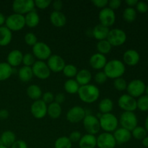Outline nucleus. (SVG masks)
<instances>
[{"mask_svg": "<svg viewBox=\"0 0 148 148\" xmlns=\"http://www.w3.org/2000/svg\"><path fill=\"white\" fill-rule=\"evenodd\" d=\"M62 72L65 77L69 78V79H72L73 77H76L78 70L77 68L75 65L72 64H68L65 65Z\"/></svg>", "mask_w": 148, "mask_h": 148, "instance_id": "38", "label": "nucleus"}, {"mask_svg": "<svg viewBox=\"0 0 148 148\" xmlns=\"http://www.w3.org/2000/svg\"><path fill=\"white\" fill-rule=\"evenodd\" d=\"M24 40L27 45L30 46H33L38 43V38L36 34L33 33H26L24 37Z\"/></svg>", "mask_w": 148, "mask_h": 148, "instance_id": "42", "label": "nucleus"}, {"mask_svg": "<svg viewBox=\"0 0 148 148\" xmlns=\"http://www.w3.org/2000/svg\"><path fill=\"white\" fill-rule=\"evenodd\" d=\"M33 55L35 58L38 59V61L48 60L49 57L51 56V49L49 45L43 42H38L35 46H33Z\"/></svg>", "mask_w": 148, "mask_h": 148, "instance_id": "10", "label": "nucleus"}, {"mask_svg": "<svg viewBox=\"0 0 148 148\" xmlns=\"http://www.w3.org/2000/svg\"><path fill=\"white\" fill-rule=\"evenodd\" d=\"M98 17H99L100 24L106 26L108 28H109V27L114 25L116 22L115 12H114V10H111L108 7L102 9L100 11Z\"/></svg>", "mask_w": 148, "mask_h": 148, "instance_id": "14", "label": "nucleus"}, {"mask_svg": "<svg viewBox=\"0 0 148 148\" xmlns=\"http://www.w3.org/2000/svg\"><path fill=\"white\" fill-rule=\"evenodd\" d=\"M25 25L30 28L36 27L40 23V17L38 14L37 12L35 10L27 13L25 16Z\"/></svg>", "mask_w": 148, "mask_h": 148, "instance_id": "27", "label": "nucleus"}, {"mask_svg": "<svg viewBox=\"0 0 148 148\" xmlns=\"http://www.w3.org/2000/svg\"><path fill=\"white\" fill-rule=\"evenodd\" d=\"M82 124L88 134L95 135L101 130L99 119L92 114H87L82 120Z\"/></svg>", "mask_w": 148, "mask_h": 148, "instance_id": "6", "label": "nucleus"}, {"mask_svg": "<svg viewBox=\"0 0 148 148\" xmlns=\"http://www.w3.org/2000/svg\"><path fill=\"white\" fill-rule=\"evenodd\" d=\"M33 76L40 79H46L50 77L51 70L47 64L43 61H36L32 66Z\"/></svg>", "mask_w": 148, "mask_h": 148, "instance_id": "12", "label": "nucleus"}, {"mask_svg": "<svg viewBox=\"0 0 148 148\" xmlns=\"http://www.w3.org/2000/svg\"><path fill=\"white\" fill-rule=\"evenodd\" d=\"M62 108L60 104L54 102L49 104L47 108V114L49 116V117L53 119H56L59 118L60 116L62 115Z\"/></svg>", "mask_w": 148, "mask_h": 148, "instance_id": "30", "label": "nucleus"}, {"mask_svg": "<svg viewBox=\"0 0 148 148\" xmlns=\"http://www.w3.org/2000/svg\"><path fill=\"white\" fill-rule=\"evenodd\" d=\"M132 137H134L137 140H143L146 137L147 134V131L143 127L137 126L131 132Z\"/></svg>", "mask_w": 148, "mask_h": 148, "instance_id": "39", "label": "nucleus"}, {"mask_svg": "<svg viewBox=\"0 0 148 148\" xmlns=\"http://www.w3.org/2000/svg\"><path fill=\"white\" fill-rule=\"evenodd\" d=\"M104 73L110 79H117L122 77L126 72V66L124 62L119 59H112L107 62L103 69Z\"/></svg>", "mask_w": 148, "mask_h": 148, "instance_id": "1", "label": "nucleus"}, {"mask_svg": "<svg viewBox=\"0 0 148 148\" xmlns=\"http://www.w3.org/2000/svg\"><path fill=\"white\" fill-rule=\"evenodd\" d=\"M47 65L51 72L58 73L63 71L66 63L63 58L59 55H51L47 60Z\"/></svg>", "mask_w": 148, "mask_h": 148, "instance_id": "17", "label": "nucleus"}, {"mask_svg": "<svg viewBox=\"0 0 148 148\" xmlns=\"http://www.w3.org/2000/svg\"><path fill=\"white\" fill-rule=\"evenodd\" d=\"M47 104L41 99L35 101L30 106V113L34 118L37 119H43L47 115Z\"/></svg>", "mask_w": 148, "mask_h": 148, "instance_id": "15", "label": "nucleus"}, {"mask_svg": "<svg viewBox=\"0 0 148 148\" xmlns=\"http://www.w3.org/2000/svg\"><path fill=\"white\" fill-rule=\"evenodd\" d=\"M119 123L121 125V127L132 132L136 127H137L138 119L134 112L124 111L120 116Z\"/></svg>", "mask_w": 148, "mask_h": 148, "instance_id": "5", "label": "nucleus"}, {"mask_svg": "<svg viewBox=\"0 0 148 148\" xmlns=\"http://www.w3.org/2000/svg\"><path fill=\"white\" fill-rule=\"evenodd\" d=\"M0 140H1L2 145L10 148L17 140H16L15 134L13 132L10 131V130H7L1 134Z\"/></svg>", "mask_w": 148, "mask_h": 148, "instance_id": "26", "label": "nucleus"}, {"mask_svg": "<svg viewBox=\"0 0 148 148\" xmlns=\"http://www.w3.org/2000/svg\"><path fill=\"white\" fill-rule=\"evenodd\" d=\"M41 98L42 101L46 104H50L54 101V95L51 92H49V91L43 93Z\"/></svg>", "mask_w": 148, "mask_h": 148, "instance_id": "47", "label": "nucleus"}, {"mask_svg": "<svg viewBox=\"0 0 148 148\" xmlns=\"http://www.w3.org/2000/svg\"><path fill=\"white\" fill-rule=\"evenodd\" d=\"M13 73V69L7 62H0V82L8 79Z\"/></svg>", "mask_w": 148, "mask_h": 148, "instance_id": "31", "label": "nucleus"}, {"mask_svg": "<svg viewBox=\"0 0 148 148\" xmlns=\"http://www.w3.org/2000/svg\"><path fill=\"white\" fill-rule=\"evenodd\" d=\"M35 6L40 10H45L48 8L51 4V0H36L34 1Z\"/></svg>", "mask_w": 148, "mask_h": 148, "instance_id": "45", "label": "nucleus"}, {"mask_svg": "<svg viewBox=\"0 0 148 148\" xmlns=\"http://www.w3.org/2000/svg\"><path fill=\"white\" fill-rule=\"evenodd\" d=\"M6 27L9 30L12 31H20L23 30L25 26V16L19 14H12L6 17L5 21Z\"/></svg>", "mask_w": 148, "mask_h": 148, "instance_id": "4", "label": "nucleus"}, {"mask_svg": "<svg viewBox=\"0 0 148 148\" xmlns=\"http://www.w3.org/2000/svg\"><path fill=\"white\" fill-rule=\"evenodd\" d=\"M147 63H148V59H147Z\"/></svg>", "mask_w": 148, "mask_h": 148, "instance_id": "62", "label": "nucleus"}, {"mask_svg": "<svg viewBox=\"0 0 148 148\" xmlns=\"http://www.w3.org/2000/svg\"><path fill=\"white\" fill-rule=\"evenodd\" d=\"M121 4V1L120 0H111V1H108V8H110L112 10H117L120 7Z\"/></svg>", "mask_w": 148, "mask_h": 148, "instance_id": "50", "label": "nucleus"}, {"mask_svg": "<svg viewBox=\"0 0 148 148\" xmlns=\"http://www.w3.org/2000/svg\"><path fill=\"white\" fill-rule=\"evenodd\" d=\"M118 106L124 111L134 112L137 109V100L128 94H124L119 98Z\"/></svg>", "mask_w": 148, "mask_h": 148, "instance_id": "13", "label": "nucleus"}, {"mask_svg": "<svg viewBox=\"0 0 148 148\" xmlns=\"http://www.w3.org/2000/svg\"><path fill=\"white\" fill-rule=\"evenodd\" d=\"M36 7L32 0H15L12 3V10L15 14H24L33 11Z\"/></svg>", "mask_w": 148, "mask_h": 148, "instance_id": "7", "label": "nucleus"}, {"mask_svg": "<svg viewBox=\"0 0 148 148\" xmlns=\"http://www.w3.org/2000/svg\"><path fill=\"white\" fill-rule=\"evenodd\" d=\"M10 148H28L27 147V145L24 140H16L15 143L11 146Z\"/></svg>", "mask_w": 148, "mask_h": 148, "instance_id": "51", "label": "nucleus"}, {"mask_svg": "<svg viewBox=\"0 0 148 148\" xmlns=\"http://www.w3.org/2000/svg\"><path fill=\"white\" fill-rule=\"evenodd\" d=\"M107 79V76L106 75V74L104 73L103 71H100V72H97L96 74L95 75V77H94V79H95V82H97L98 84H103L106 82Z\"/></svg>", "mask_w": 148, "mask_h": 148, "instance_id": "44", "label": "nucleus"}, {"mask_svg": "<svg viewBox=\"0 0 148 148\" xmlns=\"http://www.w3.org/2000/svg\"><path fill=\"white\" fill-rule=\"evenodd\" d=\"M89 63L92 69L100 70L104 69L107 63V59L105 55L96 53L91 56V57L90 58Z\"/></svg>", "mask_w": 148, "mask_h": 148, "instance_id": "20", "label": "nucleus"}, {"mask_svg": "<svg viewBox=\"0 0 148 148\" xmlns=\"http://www.w3.org/2000/svg\"><path fill=\"white\" fill-rule=\"evenodd\" d=\"M79 85L77 83L75 79H69L64 82V90L66 91L67 93L73 95V94H77L79 91Z\"/></svg>", "mask_w": 148, "mask_h": 148, "instance_id": "34", "label": "nucleus"}, {"mask_svg": "<svg viewBox=\"0 0 148 148\" xmlns=\"http://www.w3.org/2000/svg\"><path fill=\"white\" fill-rule=\"evenodd\" d=\"M100 127L104 132L112 133L118 128L119 119L112 113L102 114L99 118Z\"/></svg>", "mask_w": 148, "mask_h": 148, "instance_id": "3", "label": "nucleus"}, {"mask_svg": "<svg viewBox=\"0 0 148 148\" xmlns=\"http://www.w3.org/2000/svg\"><path fill=\"white\" fill-rule=\"evenodd\" d=\"M116 145H123L128 143L132 139V133L126 129L117 128L113 133Z\"/></svg>", "mask_w": 148, "mask_h": 148, "instance_id": "19", "label": "nucleus"}, {"mask_svg": "<svg viewBox=\"0 0 148 148\" xmlns=\"http://www.w3.org/2000/svg\"><path fill=\"white\" fill-rule=\"evenodd\" d=\"M87 115L86 110L82 106H75L72 107L66 113V119L72 124H77L82 121L85 116Z\"/></svg>", "mask_w": 148, "mask_h": 148, "instance_id": "11", "label": "nucleus"}, {"mask_svg": "<svg viewBox=\"0 0 148 148\" xmlns=\"http://www.w3.org/2000/svg\"><path fill=\"white\" fill-rule=\"evenodd\" d=\"M23 53L18 49L11 51L8 53L7 57V63L9 64L12 67L18 66L23 63Z\"/></svg>", "mask_w": 148, "mask_h": 148, "instance_id": "21", "label": "nucleus"}, {"mask_svg": "<svg viewBox=\"0 0 148 148\" xmlns=\"http://www.w3.org/2000/svg\"><path fill=\"white\" fill-rule=\"evenodd\" d=\"M147 2H148V1H147Z\"/></svg>", "mask_w": 148, "mask_h": 148, "instance_id": "63", "label": "nucleus"}, {"mask_svg": "<svg viewBox=\"0 0 148 148\" xmlns=\"http://www.w3.org/2000/svg\"><path fill=\"white\" fill-rule=\"evenodd\" d=\"M12 39V33L6 26L0 27V46H7Z\"/></svg>", "mask_w": 148, "mask_h": 148, "instance_id": "28", "label": "nucleus"}, {"mask_svg": "<svg viewBox=\"0 0 148 148\" xmlns=\"http://www.w3.org/2000/svg\"><path fill=\"white\" fill-rule=\"evenodd\" d=\"M18 77L20 81L23 82H27L32 79L33 77L32 68L30 66H23L18 70Z\"/></svg>", "mask_w": 148, "mask_h": 148, "instance_id": "32", "label": "nucleus"}, {"mask_svg": "<svg viewBox=\"0 0 148 148\" xmlns=\"http://www.w3.org/2000/svg\"><path fill=\"white\" fill-rule=\"evenodd\" d=\"M5 21L6 17L2 14V13L0 12V27L4 26V24H5Z\"/></svg>", "mask_w": 148, "mask_h": 148, "instance_id": "56", "label": "nucleus"}, {"mask_svg": "<svg viewBox=\"0 0 148 148\" xmlns=\"http://www.w3.org/2000/svg\"><path fill=\"white\" fill-rule=\"evenodd\" d=\"M142 143H143V145L144 147H148V136H146V137L142 140Z\"/></svg>", "mask_w": 148, "mask_h": 148, "instance_id": "57", "label": "nucleus"}, {"mask_svg": "<svg viewBox=\"0 0 148 148\" xmlns=\"http://www.w3.org/2000/svg\"><path fill=\"white\" fill-rule=\"evenodd\" d=\"M79 148H95L97 147V137L95 135L86 134L82 136L79 141Z\"/></svg>", "mask_w": 148, "mask_h": 148, "instance_id": "23", "label": "nucleus"}, {"mask_svg": "<svg viewBox=\"0 0 148 148\" xmlns=\"http://www.w3.org/2000/svg\"><path fill=\"white\" fill-rule=\"evenodd\" d=\"M140 60V55L138 51L134 49H129L123 54L124 64L130 66H136Z\"/></svg>", "mask_w": 148, "mask_h": 148, "instance_id": "18", "label": "nucleus"}, {"mask_svg": "<svg viewBox=\"0 0 148 148\" xmlns=\"http://www.w3.org/2000/svg\"><path fill=\"white\" fill-rule=\"evenodd\" d=\"M92 3L96 7L102 10V9L107 7L108 4V1H107V0H93L92 1Z\"/></svg>", "mask_w": 148, "mask_h": 148, "instance_id": "49", "label": "nucleus"}, {"mask_svg": "<svg viewBox=\"0 0 148 148\" xmlns=\"http://www.w3.org/2000/svg\"><path fill=\"white\" fill-rule=\"evenodd\" d=\"M137 108L143 112L148 111V96L143 95L137 100Z\"/></svg>", "mask_w": 148, "mask_h": 148, "instance_id": "40", "label": "nucleus"}, {"mask_svg": "<svg viewBox=\"0 0 148 148\" xmlns=\"http://www.w3.org/2000/svg\"><path fill=\"white\" fill-rule=\"evenodd\" d=\"M72 143L66 136L59 137L54 143V148H72Z\"/></svg>", "mask_w": 148, "mask_h": 148, "instance_id": "36", "label": "nucleus"}, {"mask_svg": "<svg viewBox=\"0 0 148 148\" xmlns=\"http://www.w3.org/2000/svg\"><path fill=\"white\" fill-rule=\"evenodd\" d=\"M116 143L112 133L103 132L97 137V147L98 148H115Z\"/></svg>", "mask_w": 148, "mask_h": 148, "instance_id": "16", "label": "nucleus"}, {"mask_svg": "<svg viewBox=\"0 0 148 148\" xmlns=\"http://www.w3.org/2000/svg\"><path fill=\"white\" fill-rule=\"evenodd\" d=\"M77 94L82 102L85 103H92L99 98L100 90L95 85L88 84L79 87Z\"/></svg>", "mask_w": 148, "mask_h": 148, "instance_id": "2", "label": "nucleus"}, {"mask_svg": "<svg viewBox=\"0 0 148 148\" xmlns=\"http://www.w3.org/2000/svg\"><path fill=\"white\" fill-rule=\"evenodd\" d=\"M144 128L145 129V130L147 131V132H148V116L146 117L145 121V127Z\"/></svg>", "mask_w": 148, "mask_h": 148, "instance_id": "58", "label": "nucleus"}, {"mask_svg": "<svg viewBox=\"0 0 148 148\" xmlns=\"http://www.w3.org/2000/svg\"><path fill=\"white\" fill-rule=\"evenodd\" d=\"M26 92H27V96L34 101L40 100L43 95V92H42V90L40 86H38V85H35V84L29 85L27 87Z\"/></svg>", "mask_w": 148, "mask_h": 148, "instance_id": "29", "label": "nucleus"}, {"mask_svg": "<svg viewBox=\"0 0 148 148\" xmlns=\"http://www.w3.org/2000/svg\"><path fill=\"white\" fill-rule=\"evenodd\" d=\"M51 23L56 27H62L66 25V17L62 12L53 11L50 14Z\"/></svg>", "mask_w": 148, "mask_h": 148, "instance_id": "22", "label": "nucleus"}, {"mask_svg": "<svg viewBox=\"0 0 148 148\" xmlns=\"http://www.w3.org/2000/svg\"><path fill=\"white\" fill-rule=\"evenodd\" d=\"M65 99H66V97H65L64 94L62 93V92H59V93H57L56 95H54V102L57 103L60 105L64 102Z\"/></svg>", "mask_w": 148, "mask_h": 148, "instance_id": "52", "label": "nucleus"}, {"mask_svg": "<svg viewBox=\"0 0 148 148\" xmlns=\"http://www.w3.org/2000/svg\"><path fill=\"white\" fill-rule=\"evenodd\" d=\"M0 148H8V147H5V146H4V145H0Z\"/></svg>", "mask_w": 148, "mask_h": 148, "instance_id": "60", "label": "nucleus"}, {"mask_svg": "<svg viewBox=\"0 0 148 148\" xmlns=\"http://www.w3.org/2000/svg\"><path fill=\"white\" fill-rule=\"evenodd\" d=\"M127 33L119 28L110 30L106 40L112 46H120L127 41Z\"/></svg>", "mask_w": 148, "mask_h": 148, "instance_id": "9", "label": "nucleus"}, {"mask_svg": "<svg viewBox=\"0 0 148 148\" xmlns=\"http://www.w3.org/2000/svg\"><path fill=\"white\" fill-rule=\"evenodd\" d=\"M125 2L129 6V7H133L134 8V7H136L138 1L137 0H127Z\"/></svg>", "mask_w": 148, "mask_h": 148, "instance_id": "55", "label": "nucleus"}, {"mask_svg": "<svg viewBox=\"0 0 148 148\" xmlns=\"http://www.w3.org/2000/svg\"><path fill=\"white\" fill-rule=\"evenodd\" d=\"M96 49L98 51V53H101L103 55H106L111 52L112 46L110 44V43L107 40H99L96 44Z\"/></svg>", "mask_w": 148, "mask_h": 148, "instance_id": "35", "label": "nucleus"}, {"mask_svg": "<svg viewBox=\"0 0 148 148\" xmlns=\"http://www.w3.org/2000/svg\"><path fill=\"white\" fill-rule=\"evenodd\" d=\"M135 7L136 11L141 13V14H145V13H146L148 11V4L147 2H145V1H138Z\"/></svg>", "mask_w": 148, "mask_h": 148, "instance_id": "46", "label": "nucleus"}, {"mask_svg": "<svg viewBox=\"0 0 148 148\" xmlns=\"http://www.w3.org/2000/svg\"><path fill=\"white\" fill-rule=\"evenodd\" d=\"M114 87L118 91H124L127 90V82L126 79L123 77L117 78V79H114Z\"/></svg>", "mask_w": 148, "mask_h": 148, "instance_id": "41", "label": "nucleus"}, {"mask_svg": "<svg viewBox=\"0 0 148 148\" xmlns=\"http://www.w3.org/2000/svg\"><path fill=\"white\" fill-rule=\"evenodd\" d=\"M114 108V103L112 100L108 98H105L100 101L98 104V109L101 114L111 113Z\"/></svg>", "mask_w": 148, "mask_h": 148, "instance_id": "33", "label": "nucleus"}, {"mask_svg": "<svg viewBox=\"0 0 148 148\" xmlns=\"http://www.w3.org/2000/svg\"><path fill=\"white\" fill-rule=\"evenodd\" d=\"M109 31L110 30L108 27L101 24H98L93 27L92 34V36L99 41V40H106Z\"/></svg>", "mask_w": 148, "mask_h": 148, "instance_id": "24", "label": "nucleus"}, {"mask_svg": "<svg viewBox=\"0 0 148 148\" xmlns=\"http://www.w3.org/2000/svg\"><path fill=\"white\" fill-rule=\"evenodd\" d=\"M35 59H36V58L34 57L33 53H25V54H23V66L32 67V66H33V65L34 64L35 62H36Z\"/></svg>", "mask_w": 148, "mask_h": 148, "instance_id": "43", "label": "nucleus"}, {"mask_svg": "<svg viewBox=\"0 0 148 148\" xmlns=\"http://www.w3.org/2000/svg\"><path fill=\"white\" fill-rule=\"evenodd\" d=\"M137 11L133 7H127L123 12V18L127 23H132L136 20Z\"/></svg>", "mask_w": 148, "mask_h": 148, "instance_id": "37", "label": "nucleus"}, {"mask_svg": "<svg viewBox=\"0 0 148 148\" xmlns=\"http://www.w3.org/2000/svg\"><path fill=\"white\" fill-rule=\"evenodd\" d=\"M92 79V74L88 69H82L81 70L78 71L76 77H75V80L77 82L79 86H83L90 84V82Z\"/></svg>", "mask_w": 148, "mask_h": 148, "instance_id": "25", "label": "nucleus"}, {"mask_svg": "<svg viewBox=\"0 0 148 148\" xmlns=\"http://www.w3.org/2000/svg\"><path fill=\"white\" fill-rule=\"evenodd\" d=\"M53 8L54 9V11L61 12V10L63 8V2L61 0H56L53 2Z\"/></svg>", "mask_w": 148, "mask_h": 148, "instance_id": "53", "label": "nucleus"}, {"mask_svg": "<svg viewBox=\"0 0 148 148\" xmlns=\"http://www.w3.org/2000/svg\"><path fill=\"white\" fill-rule=\"evenodd\" d=\"M145 88L146 85L143 80L139 79H133L127 84V94L134 98H140L144 95Z\"/></svg>", "mask_w": 148, "mask_h": 148, "instance_id": "8", "label": "nucleus"}, {"mask_svg": "<svg viewBox=\"0 0 148 148\" xmlns=\"http://www.w3.org/2000/svg\"><path fill=\"white\" fill-rule=\"evenodd\" d=\"M10 116V113L7 109H1L0 110V119L5 120Z\"/></svg>", "mask_w": 148, "mask_h": 148, "instance_id": "54", "label": "nucleus"}, {"mask_svg": "<svg viewBox=\"0 0 148 148\" xmlns=\"http://www.w3.org/2000/svg\"><path fill=\"white\" fill-rule=\"evenodd\" d=\"M145 93L146 95H147L148 96V85H147L145 88Z\"/></svg>", "mask_w": 148, "mask_h": 148, "instance_id": "59", "label": "nucleus"}, {"mask_svg": "<svg viewBox=\"0 0 148 148\" xmlns=\"http://www.w3.org/2000/svg\"><path fill=\"white\" fill-rule=\"evenodd\" d=\"M0 145H1V140H0Z\"/></svg>", "mask_w": 148, "mask_h": 148, "instance_id": "61", "label": "nucleus"}, {"mask_svg": "<svg viewBox=\"0 0 148 148\" xmlns=\"http://www.w3.org/2000/svg\"><path fill=\"white\" fill-rule=\"evenodd\" d=\"M69 139L70 140V141L73 143H79V141L80 140L81 137H82V134H81L80 132L79 131H73L72 132H71V134H69Z\"/></svg>", "mask_w": 148, "mask_h": 148, "instance_id": "48", "label": "nucleus"}]
</instances>
